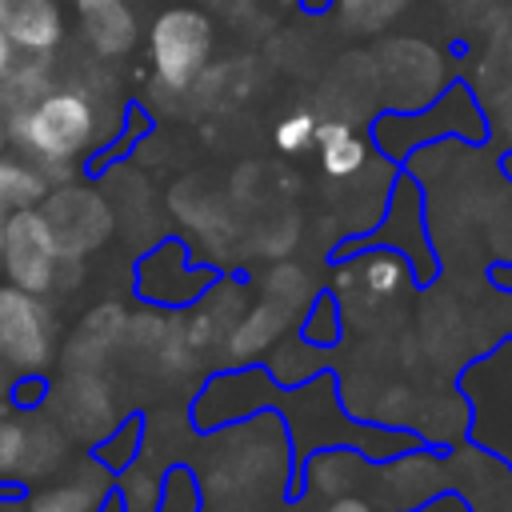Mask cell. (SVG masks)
<instances>
[{"instance_id": "6da1fadb", "label": "cell", "mask_w": 512, "mask_h": 512, "mask_svg": "<svg viewBox=\"0 0 512 512\" xmlns=\"http://www.w3.org/2000/svg\"><path fill=\"white\" fill-rule=\"evenodd\" d=\"M96 132V108L80 92H44L8 120V140L24 148L44 180L48 172H68L72 160L96 144Z\"/></svg>"}, {"instance_id": "7a4b0ae2", "label": "cell", "mask_w": 512, "mask_h": 512, "mask_svg": "<svg viewBox=\"0 0 512 512\" xmlns=\"http://www.w3.org/2000/svg\"><path fill=\"white\" fill-rule=\"evenodd\" d=\"M156 80L172 92L188 88L212 56V20L200 8H164L148 36Z\"/></svg>"}, {"instance_id": "3957f363", "label": "cell", "mask_w": 512, "mask_h": 512, "mask_svg": "<svg viewBox=\"0 0 512 512\" xmlns=\"http://www.w3.org/2000/svg\"><path fill=\"white\" fill-rule=\"evenodd\" d=\"M60 264L64 252L56 248L40 208H16L8 212L4 224V240H0V272L24 288V292H48L60 280Z\"/></svg>"}, {"instance_id": "277c9868", "label": "cell", "mask_w": 512, "mask_h": 512, "mask_svg": "<svg viewBox=\"0 0 512 512\" xmlns=\"http://www.w3.org/2000/svg\"><path fill=\"white\" fill-rule=\"evenodd\" d=\"M52 356V316L24 288H0V360L16 372H40Z\"/></svg>"}, {"instance_id": "5b68a950", "label": "cell", "mask_w": 512, "mask_h": 512, "mask_svg": "<svg viewBox=\"0 0 512 512\" xmlns=\"http://www.w3.org/2000/svg\"><path fill=\"white\" fill-rule=\"evenodd\" d=\"M40 216H44V224H48V232L64 256H84L88 248H96L112 232V212L92 188L48 192Z\"/></svg>"}, {"instance_id": "8992f818", "label": "cell", "mask_w": 512, "mask_h": 512, "mask_svg": "<svg viewBox=\"0 0 512 512\" xmlns=\"http://www.w3.org/2000/svg\"><path fill=\"white\" fill-rule=\"evenodd\" d=\"M0 28L28 56H48L64 36L56 0H0Z\"/></svg>"}, {"instance_id": "52a82bcc", "label": "cell", "mask_w": 512, "mask_h": 512, "mask_svg": "<svg viewBox=\"0 0 512 512\" xmlns=\"http://www.w3.org/2000/svg\"><path fill=\"white\" fill-rule=\"evenodd\" d=\"M80 32L100 56H124L136 44V16L128 0H76Z\"/></svg>"}, {"instance_id": "ba28073f", "label": "cell", "mask_w": 512, "mask_h": 512, "mask_svg": "<svg viewBox=\"0 0 512 512\" xmlns=\"http://www.w3.org/2000/svg\"><path fill=\"white\" fill-rule=\"evenodd\" d=\"M312 144H320V164H324L328 176H352V172H360L364 160H368L364 140H360L348 124H340V120L316 124V140H312Z\"/></svg>"}, {"instance_id": "9c48e42d", "label": "cell", "mask_w": 512, "mask_h": 512, "mask_svg": "<svg viewBox=\"0 0 512 512\" xmlns=\"http://www.w3.org/2000/svg\"><path fill=\"white\" fill-rule=\"evenodd\" d=\"M44 196H48V180L40 176L36 164L0 156V200H4L12 212H16V208H36Z\"/></svg>"}, {"instance_id": "30bf717a", "label": "cell", "mask_w": 512, "mask_h": 512, "mask_svg": "<svg viewBox=\"0 0 512 512\" xmlns=\"http://www.w3.org/2000/svg\"><path fill=\"white\" fill-rule=\"evenodd\" d=\"M64 452V440L52 424H28L24 428V448H20V476H40L48 472Z\"/></svg>"}, {"instance_id": "8fae6325", "label": "cell", "mask_w": 512, "mask_h": 512, "mask_svg": "<svg viewBox=\"0 0 512 512\" xmlns=\"http://www.w3.org/2000/svg\"><path fill=\"white\" fill-rule=\"evenodd\" d=\"M316 140V116L312 112H292L276 124V148L280 152H300Z\"/></svg>"}, {"instance_id": "7c38bea8", "label": "cell", "mask_w": 512, "mask_h": 512, "mask_svg": "<svg viewBox=\"0 0 512 512\" xmlns=\"http://www.w3.org/2000/svg\"><path fill=\"white\" fill-rule=\"evenodd\" d=\"M96 496L88 488H52V492H40L32 512H92Z\"/></svg>"}, {"instance_id": "4fadbf2b", "label": "cell", "mask_w": 512, "mask_h": 512, "mask_svg": "<svg viewBox=\"0 0 512 512\" xmlns=\"http://www.w3.org/2000/svg\"><path fill=\"white\" fill-rule=\"evenodd\" d=\"M404 0H344V16L348 24L356 28H380L392 20V12L400 8Z\"/></svg>"}, {"instance_id": "5bb4252c", "label": "cell", "mask_w": 512, "mask_h": 512, "mask_svg": "<svg viewBox=\"0 0 512 512\" xmlns=\"http://www.w3.org/2000/svg\"><path fill=\"white\" fill-rule=\"evenodd\" d=\"M16 60H20V48H16V44L8 40V32L0 28V80L12 72V64H16Z\"/></svg>"}, {"instance_id": "9a60e30c", "label": "cell", "mask_w": 512, "mask_h": 512, "mask_svg": "<svg viewBox=\"0 0 512 512\" xmlns=\"http://www.w3.org/2000/svg\"><path fill=\"white\" fill-rule=\"evenodd\" d=\"M8 120H12V112H8V100H4V92H0V144L8 140Z\"/></svg>"}, {"instance_id": "2e32d148", "label": "cell", "mask_w": 512, "mask_h": 512, "mask_svg": "<svg viewBox=\"0 0 512 512\" xmlns=\"http://www.w3.org/2000/svg\"><path fill=\"white\" fill-rule=\"evenodd\" d=\"M8 212H12V208L0 200V240H4V224H8Z\"/></svg>"}, {"instance_id": "e0dca14e", "label": "cell", "mask_w": 512, "mask_h": 512, "mask_svg": "<svg viewBox=\"0 0 512 512\" xmlns=\"http://www.w3.org/2000/svg\"><path fill=\"white\" fill-rule=\"evenodd\" d=\"M4 372H8V364L0 360V392H4V384H8V376H4Z\"/></svg>"}]
</instances>
